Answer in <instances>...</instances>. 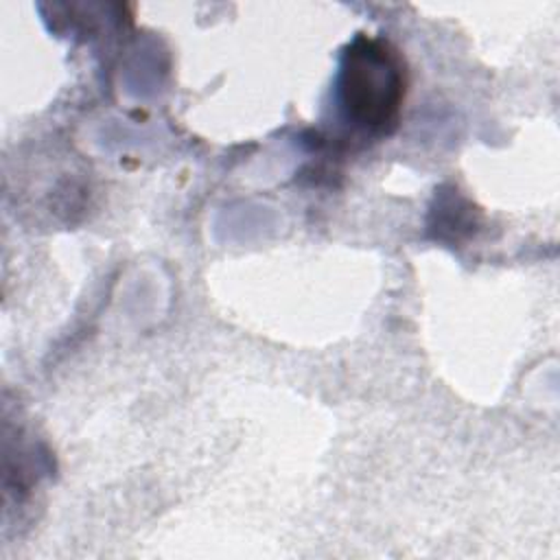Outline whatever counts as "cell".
<instances>
[{
	"instance_id": "cell-1",
	"label": "cell",
	"mask_w": 560,
	"mask_h": 560,
	"mask_svg": "<svg viewBox=\"0 0 560 560\" xmlns=\"http://www.w3.org/2000/svg\"><path fill=\"white\" fill-rule=\"evenodd\" d=\"M405 90V63L389 42L359 35L346 46L337 101L346 120L357 129L387 133L398 120Z\"/></svg>"
}]
</instances>
